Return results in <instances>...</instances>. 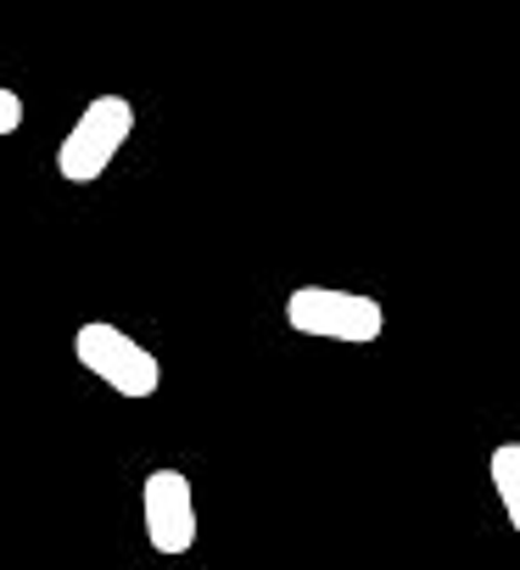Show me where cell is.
<instances>
[{
	"mask_svg": "<svg viewBox=\"0 0 520 570\" xmlns=\"http://www.w3.org/2000/svg\"><path fill=\"white\" fill-rule=\"evenodd\" d=\"M18 129H23V96L0 85V140H7V135H18Z\"/></svg>",
	"mask_w": 520,
	"mask_h": 570,
	"instance_id": "cell-6",
	"label": "cell"
},
{
	"mask_svg": "<svg viewBox=\"0 0 520 570\" xmlns=\"http://www.w3.org/2000/svg\"><path fill=\"white\" fill-rule=\"evenodd\" d=\"M487 475H492V487H498V503H503L509 525L520 531V442H498V448L487 453Z\"/></svg>",
	"mask_w": 520,
	"mask_h": 570,
	"instance_id": "cell-5",
	"label": "cell"
},
{
	"mask_svg": "<svg viewBox=\"0 0 520 570\" xmlns=\"http://www.w3.org/2000/svg\"><path fill=\"white\" fill-rule=\"evenodd\" d=\"M73 358H79L96 381H107L118 397H151V392L163 386V364H157V353H146L129 331H118V325H107V320L79 325V336H73Z\"/></svg>",
	"mask_w": 520,
	"mask_h": 570,
	"instance_id": "cell-3",
	"label": "cell"
},
{
	"mask_svg": "<svg viewBox=\"0 0 520 570\" xmlns=\"http://www.w3.org/2000/svg\"><path fill=\"white\" fill-rule=\"evenodd\" d=\"M286 325L314 342H347L370 347L386 331V308L364 292H336V285H297L286 297Z\"/></svg>",
	"mask_w": 520,
	"mask_h": 570,
	"instance_id": "cell-1",
	"label": "cell"
},
{
	"mask_svg": "<svg viewBox=\"0 0 520 570\" xmlns=\"http://www.w3.org/2000/svg\"><path fill=\"white\" fill-rule=\"evenodd\" d=\"M129 135H135V107L124 96H96L57 146V174L68 185H96L112 168V157L129 146Z\"/></svg>",
	"mask_w": 520,
	"mask_h": 570,
	"instance_id": "cell-2",
	"label": "cell"
},
{
	"mask_svg": "<svg viewBox=\"0 0 520 570\" xmlns=\"http://www.w3.org/2000/svg\"><path fill=\"white\" fill-rule=\"evenodd\" d=\"M140 514H146V537L157 553L196 548V498H190L185 470H151L140 487Z\"/></svg>",
	"mask_w": 520,
	"mask_h": 570,
	"instance_id": "cell-4",
	"label": "cell"
}]
</instances>
